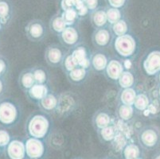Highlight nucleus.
Here are the masks:
<instances>
[{"label": "nucleus", "instance_id": "obj_1", "mask_svg": "<svg viewBox=\"0 0 160 159\" xmlns=\"http://www.w3.org/2000/svg\"><path fill=\"white\" fill-rule=\"evenodd\" d=\"M18 107L12 101L0 100V125L11 127L18 119Z\"/></svg>", "mask_w": 160, "mask_h": 159}, {"label": "nucleus", "instance_id": "obj_2", "mask_svg": "<svg viewBox=\"0 0 160 159\" xmlns=\"http://www.w3.org/2000/svg\"><path fill=\"white\" fill-rule=\"evenodd\" d=\"M49 127V122L45 116L36 115L30 119L27 125V131L31 137L42 138L47 134Z\"/></svg>", "mask_w": 160, "mask_h": 159}, {"label": "nucleus", "instance_id": "obj_3", "mask_svg": "<svg viewBox=\"0 0 160 159\" xmlns=\"http://www.w3.org/2000/svg\"><path fill=\"white\" fill-rule=\"evenodd\" d=\"M114 46L116 51L120 56L123 57H129L135 52L136 43L132 36L126 33L116 37Z\"/></svg>", "mask_w": 160, "mask_h": 159}, {"label": "nucleus", "instance_id": "obj_4", "mask_svg": "<svg viewBox=\"0 0 160 159\" xmlns=\"http://www.w3.org/2000/svg\"><path fill=\"white\" fill-rule=\"evenodd\" d=\"M25 32L31 42H40L46 35V26L39 19L31 20L25 27Z\"/></svg>", "mask_w": 160, "mask_h": 159}, {"label": "nucleus", "instance_id": "obj_5", "mask_svg": "<svg viewBox=\"0 0 160 159\" xmlns=\"http://www.w3.org/2000/svg\"><path fill=\"white\" fill-rule=\"evenodd\" d=\"M158 133L152 126L142 128L139 134V141L142 147L152 148L158 142Z\"/></svg>", "mask_w": 160, "mask_h": 159}, {"label": "nucleus", "instance_id": "obj_6", "mask_svg": "<svg viewBox=\"0 0 160 159\" xmlns=\"http://www.w3.org/2000/svg\"><path fill=\"white\" fill-rule=\"evenodd\" d=\"M26 154L31 159H38L42 157L45 152V147L39 138H30L25 143Z\"/></svg>", "mask_w": 160, "mask_h": 159}, {"label": "nucleus", "instance_id": "obj_7", "mask_svg": "<svg viewBox=\"0 0 160 159\" xmlns=\"http://www.w3.org/2000/svg\"><path fill=\"white\" fill-rule=\"evenodd\" d=\"M65 54L63 51L57 45H51L48 46L45 52V58L49 65L53 67H57L63 64Z\"/></svg>", "mask_w": 160, "mask_h": 159}, {"label": "nucleus", "instance_id": "obj_8", "mask_svg": "<svg viewBox=\"0 0 160 159\" xmlns=\"http://www.w3.org/2000/svg\"><path fill=\"white\" fill-rule=\"evenodd\" d=\"M143 68L148 75L160 72V51H152L143 61Z\"/></svg>", "mask_w": 160, "mask_h": 159}, {"label": "nucleus", "instance_id": "obj_9", "mask_svg": "<svg viewBox=\"0 0 160 159\" xmlns=\"http://www.w3.org/2000/svg\"><path fill=\"white\" fill-rule=\"evenodd\" d=\"M60 39L65 47H72L79 41V33L73 26H67L65 30L60 33Z\"/></svg>", "mask_w": 160, "mask_h": 159}, {"label": "nucleus", "instance_id": "obj_10", "mask_svg": "<svg viewBox=\"0 0 160 159\" xmlns=\"http://www.w3.org/2000/svg\"><path fill=\"white\" fill-rule=\"evenodd\" d=\"M7 152L10 159H23L27 154L25 144L18 140H13L8 144Z\"/></svg>", "mask_w": 160, "mask_h": 159}, {"label": "nucleus", "instance_id": "obj_11", "mask_svg": "<svg viewBox=\"0 0 160 159\" xmlns=\"http://www.w3.org/2000/svg\"><path fill=\"white\" fill-rule=\"evenodd\" d=\"M13 12L14 9L11 0H0V23L2 26L11 22Z\"/></svg>", "mask_w": 160, "mask_h": 159}, {"label": "nucleus", "instance_id": "obj_12", "mask_svg": "<svg viewBox=\"0 0 160 159\" xmlns=\"http://www.w3.org/2000/svg\"><path fill=\"white\" fill-rule=\"evenodd\" d=\"M110 40H111V33L107 29H97L93 33L92 41L95 46L98 47H104L108 46Z\"/></svg>", "mask_w": 160, "mask_h": 159}, {"label": "nucleus", "instance_id": "obj_13", "mask_svg": "<svg viewBox=\"0 0 160 159\" xmlns=\"http://www.w3.org/2000/svg\"><path fill=\"white\" fill-rule=\"evenodd\" d=\"M123 72V66L121 62L116 60H112L106 67V73L108 78L113 81H118Z\"/></svg>", "mask_w": 160, "mask_h": 159}, {"label": "nucleus", "instance_id": "obj_14", "mask_svg": "<svg viewBox=\"0 0 160 159\" xmlns=\"http://www.w3.org/2000/svg\"><path fill=\"white\" fill-rule=\"evenodd\" d=\"M91 22L96 29L104 28V26L108 23V17L106 14V10L103 8H97L95 11H92Z\"/></svg>", "mask_w": 160, "mask_h": 159}, {"label": "nucleus", "instance_id": "obj_15", "mask_svg": "<svg viewBox=\"0 0 160 159\" xmlns=\"http://www.w3.org/2000/svg\"><path fill=\"white\" fill-rule=\"evenodd\" d=\"M71 54L79 67H82L86 69L91 65V62L87 57L86 50L84 47H77Z\"/></svg>", "mask_w": 160, "mask_h": 159}, {"label": "nucleus", "instance_id": "obj_16", "mask_svg": "<svg viewBox=\"0 0 160 159\" xmlns=\"http://www.w3.org/2000/svg\"><path fill=\"white\" fill-rule=\"evenodd\" d=\"M18 84L23 90L28 91L30 87L36 84L33 71L31 70H25L22 72L18 78Z\"/></svg>", "mask_w": 160, "mask_h": 159}, {"label": "nucleus", "instance_id": "obj_17", "mask_svg": "<svg viewBox=\"0 0 160 159\" xmlns=\"http://www.w3.org/2000/svg\"><path fill=\"white\" fill-rule=\"evenodd\" d=\"M31 99L40 101L46 95H48V88L45 84H35L27 91Z\"/></svg>", "mask_w": 160, "mask_h": 159}, {"label": "nucleus", "instance_id": "obj_18", "mask_svg": "<svg viewBox=\"0 0 160 159\" xmlns=\"http://www.w3.org/2000/svg\"><path fill=\"white\" fill-rule=\"evenodd\" d=\"M39 104L42 110L52 112L58 106V100L53 95L48 94L39 101Z\"/></svg>", "mask_w": 160, "mask_h": 159}, {"label": "nucleus", "instance_id": "obj_19", "mask_svg": "<svg viewBox=\"0 0 160 159\" xmlns=\"http://www.w3.org/2000/svg\"><path fill=\"white\" fill-rule=\"evenodd\" d=\"M108 61L105 55L103 53H97L92 57L91 60V65L93 67L94 69L97 72H101L103 70L106 69Z\"/></svg>", "mask_w": 160, "mask_h": 159}, {"label": "nucleus", "instance_id": "obj_20", "mask_svg": "<svg viewBox=\"0 0 160 159\" xmlns=\"http://www.w3.org/2000/svg\"><path fill=\"white\" fill-rule=\"evenodd\" d=\"M67 27L65 21L62 18V14L54 15L50 21V29L57 33H62Z\"/></svg>", "mask_w": 160, "mask_h": 159}, {"label": "nucleus", "instance_id": "obj_21", "mask_svg": "<svg viewBox=\"0 0 160 159\" xmlns=\"http://www.w3.org/2000/svg\"><path fill=\"white\" fill-rule=\"evenodd\" d=\"M111 118L108 113L104 112H97L94 117V124L97 126L98 129H103L106 127L110 126Z\"/></svg>", "mask_w": 160, "mask_h": 159}, {"label": "nucleus", "instance_id": "obj_22", "mask_svg": "<svg viewBox=\"0 0 160 159\" xmlns=\"http://www.w3.org/2000/svg\"><path fill=\"white\" fill-rule=\"evenodd\" d=\"M136 96L137 95H136V91L132 87L124 88L120 94V101L122 104L133 106Z\"/></svg>", "mask_w": 160, "mask_h": 159}, {"label": "nucleus", "instance_id": "obj_23", "mask_svg": "<svg viewBox=\"0 0 160 159\" xmlns=\"http://www.w3.org/2000/svg\"><path fill=\"white\" fill-rule=\"evenodd\" d=\"M86 69L79 66L68 72V77H69V80L74 83H80L83 81L86 77Z\"/></svg>", "mask_w": 160, "mask_h": 159}, {"label": "nucleus", "instance_id": "obj_24", "mask_svg": "<svg viewBox=\"0 0 160 159\" xmlns=\"http://www.w3.org/2000/svg\"><path fill=\"white\" fill-rule=\"evenodd\" d=\"M118 81H119V84L120 87L123 88H128V87H132L133 86L134 83H135V78L130 72L123 71Z\"/></svg>", "mask_w": 160, "mask_h": 159}, {"label": "nucleus", "instance_id": "obj_25", "mask_svg": "<svg viewBox=\"0 0 160 159\" xmlns=\"http://www.w3.org/2000/svg\"><path fill=\"white\" fill-rule=\"evenodd\" d=\"M139 155H140V151L136 144H128L123 150V156L125 159H136L139 157Z\"/></svg>", "mask_w": 160, "mask_h": 159}, {"label": "nucleus", "instance_id": "obj_26", "mask_svg": "<svg viewBox=\"0 0 160 159\" xmlns=\"http://www.w3.org/2000/svg\"><path fill=\"white\" fill-rule=\"evenodd\" d=\"M106 14L108 17V22L111 25L120 21L122 17V14L120 9L114 8V7H108L106 9Z\"/></svg>", "mask_w": 160, "mask_h": 159}, {"label": "nucleus", "instance_id": "obj_27", "mask_svg": "<svg viewBox=\"0 0 160 159\" xmlns=\"http://www.w3.org/2000/svg\"><path fill=\"white\" fill-rule=\"evenodd\" d=\"M62 16L67 26H72L79 17L78 12L75 9H70L68 11H63L62 13Z\"/></svg>", "mask_w": 160, "mask_h": 159}, {"label": "nucleus", "instance_id": "obj_28", "mask_svg": "<svg viewBox=\"0 0 160 159\" xmlns=\"http://www.w3.org/2000/svg\"><path fill=\"white\" fill-rule=\"evenodd\" d=\"M133 106L138 111H144L149 106V99L145 94H139L136 96Z\"/></svg>", "mask_w": 160, "mask_h": 159}, {"label": "nucleus", "instance_id": "obj_29", "mask_svg": "<svg viewBox=\"0 0 160 159\" xmlns=\"http://www.w3.org/2000/svg\"><path fill=\"white\" fill-rule=\"evenodd\" d=\"M118 114L121 119L124 121H128L132 118L134 115L133 106L130 105L122 104L118 110Z\"/></svg>", "mask_w": 160, "mask_h": 159}, {"label": "nucleus", "instance_id": "obj_30", "mask_svg": "<svg viewBox=\"0 0 160 159\" xmlns=\"http://www.w3.org/2000/svg\"><path fill=\"white\" fill-rule=\"evenodd\" d=\"M112 30L113 33L116 34L117 37H120L122 35H124L128 32V24L127 22L123 19H120L117 22L112 25Z\"/></svg>", "mask_w": 160, "mask_h": 159}, {"label": "nucleus", "instance_id": "obj_31", "mask_svg": "<svg viewBox=\"0 0 160 159\" xmlns=\"http://www.w3.org/2000/svg\"><path fill=\"white\" fill-rule=\"evenodd\" d=\"M100 137L103 138L104 141L105 142H110L112 139H114L116 136V131L113 127L108 126L103 129L100 130Z\"/></svg>", "mask_w": 160, "mask_h": 159}, {"label": "nucleus", "instance_id": "obj_32", "mask_svg": "<svg viewBox=\"0 0 160 159\" xmlns=\"http://www.w3.org/2000/svg\"><path fill=\"white\" fill-rule=\"evenodd\" d=\"M74 9L77 11L79 17H83V16L86 15L89 11L86 4H85V0H76L75 8Z\"/></svg>", "mask_w": 160, "mask_h": 159}, {"label": "nucleus", "instance_id": "obj_33", "mask_svg": "<svg viewBox=\"0 0 160 159\" xmlns=\"http://www.w3.org/2000/svg\"><path fill=\"white\" fill-rule=\"evenodd\" d=\"M63 65L64 67H65V70H66L68 72L72 71V70H73L74 68H76L77 67H78V64L76 63V61H74V59L72 58V54L65 55V59H64L63 61Z\"/></svg>", "mask_w": 160, "mask_h": 159}, {"label": "nucleus", "instance_id": "obj_34", "mask_svg": "<svg viewBox=\"0 0 160 159\" xmlns=\"http://www.w3.org/2000/svg\"><path fill=\"white\" fill-rule=\"evenodd\" d=\"M36 84H45L46 81V74L42 68H37L33 71Z\"/></svg>", "mask_w": 160, "mask_h": 159}, {"label": "nucleus", "instance_id": "obj_35", "mask_svg": "<svg viewBox=\"0 0 160 159\" xmlns=\"http://www.w3.org/2000/svg\"><path fill=\"white\" fill-rule=\"evenodd\" d=\"M11 142L9 133L5 130H0V147H4Z\"/></svg>", "mask_w": 160, "mask_h": 159}, {"label": "nucleus", "instance_id": "obj_36", "mask_svg": "<svg viewBox=\"0 0 160 159\" xmlns=\"http://www.w3.org/2000/svg\"><path fill=\"white\" fill-rule=\"evenodd\" d=\"M76 0H62L61 1V8L62 11H68L70 9L75 8Z\"/></svg>", "mask_w": 160, "mask_h": 159}, {"label": "nucleus", "instance_id": "obj_37", "mask_svg": "<svg viewBox=\"0 0 160 159\" xmlns=\"http://www.w3.org/2000/svg\"><path fill=\"white\" fill-rule=\"evenodd\" d=\"M7 72V62L3 57H0V78L4 77Z\"/></svg>", "mask_w": 160, "mask_h": 159}, {"label": "nucleus", "instance_id": "obj_38", "mask_svg": "<svg viewBox=\"0 0 160 159\" xmlns=\"http://www.w3.org/2000/svg\"><path fill=\"white\" fill-rule=\"evenodd\" d=\"M126 1L127 0H108V4L111 6V7L117 9L122 8L126 3Z\"/></svg>", "mask_w": 160, "mask_h": 159}, {"label": "nucleus", "instance_id": "obj_39", "mask_svg": "<svg viewBox=\"0 0 160 159\" xmlns=\"http://www.w3.org/2000/svg\"><path fill=\"white\" fill-rule=\"evenodd\" d=\"M85 2L89 11H93L97 9L99 0H85Z\"/></svg>", "mask_w": 160, "mask_h": 159}, {"label": "nucleus", "instance_id": "obj_40", "mask_svg": "<svg viewBox=\"0 0 160 159\" xmlns=\"http://www.w3.org/2000/svg\"><path fill=\"white\" fill-rule=\"evenodd\" d=\"M4 88H5V84L3 82V77H2V78H0V96L3 93Z\"/></svg>", "mask_w": 160, "mask_h": 159}, {"label": "nucleus", "instance_id": "obj_41", "mask_svg": "<svg viewBox=\"0 0 160 159\" xmlns=\"http://www.w3.org/2000/svg\"><path fill=\"white\" fill-rule=\"evenodd\" d=\"M2 24H1V23H0V31H1V30H2Z\"/></svg>", "mask_w": 160, "mask_h": 159}, {"label": "nucleus", "instance_id": "obj_42", "mask_svg": "<svg viewBox=\"0 0 160 159\" xmlns=\"http://www.w3.org/2000/svg\"><path fill=\"white\" fill-rule=\"evenodd\" d=\"M155 159H160V155L157 156V157H155Z\"/></svg>", "mask_w": 160, "mask_h": 159}, {"label": "nucleus", "instance_id": "obj_43", "mask_svg": "<svg viewBox=\"0 0 160 159\" xmlns=\"http://www.w3.org/2000/svg\"><path fill=\"white\" fill-rule=\"evenodd\" d=\"M158 81H159V83H160V72H159V74H158Z\"/></svg>", "mask_w": 160, "mask_h": 159}, {"label": "nucleus", "instance_id": "obj_44", "mask_svg": "<svg viewBox=\"0 0 160 159\" xmlns=\"http://www.w3.org/2000/svg\"><path fill=\"white\" fill-rule=\"evenodd\" d=\"M158 94H159V96H160V87H159V90H158Z\"/></svg>", "mask_w": 160, "mask_h": 159}, {"label": "nucleus", "instance_id": "obj_45", "mask_svg": "<svg viewBox=\"0 0 160 159\" xmlns=\"http://www.w3.org/2000/svg\"><path fill=\"white\" fill-rule=\"evenodd\" d=\"M136 159H141V158H139V157H138V158H136Z\"/></svg>", "mask_w": 160, "mask_h": 159}, {"label": "nucleus", "instance_id": "obj_46", "mask_svg": "<svg viewBox=\"0 0 160 159\" xmlns=\"http://www.w3.org/2000/svg\"><path fill=\"white\" fill-rule=\"evenodd\" d=\"M0 150H1V147H0Z\"/></svg>", "mask_w": 160, "mask_h": 159}]
</instances>
